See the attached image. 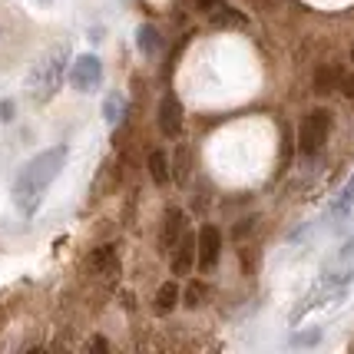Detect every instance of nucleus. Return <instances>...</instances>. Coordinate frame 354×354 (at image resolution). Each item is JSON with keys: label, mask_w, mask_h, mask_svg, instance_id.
I'll return each instance as SVG.
<instances>
[{"label": "nucleus", "mask_w": 354, "mask_h": 354, "mask_svg": "<svg viewBox=\"0 0 354 354\" xmlns=\"http://www.w3.org/2000/svg\"><path fill=\"white\" fill-rule=\"evenodd\" d=\"M103 80V63L96 53H83L70 63V86L77 93H93Z\"/></svg>", "instance_id": "obj_4"}, {"label": "nucleus", "mask_w": 354, "mask_h": 354, "mask_svg": "<svg viewBox=\"0 0 354 354\" xmlns=\"http://www.w3.org/2000/svg\"><path fill=\"white\" fill-rule=\"evenodd\" d=\"M341 83H344V73H341L335 63H328V66H322L315 73V90L318 93H335V90H341Z\"/></svg>", "instance_id": "obj_10"}, {"label": "nucleus", "mask_w": 354, "mask_h": 354, "mask_svg": "<svg viewBox=\"0 0 354 354\" xmlns=\"http://www.w3.org/2000/svg\"><path fill=\"white\" fill-rule=\"evenodd\" d=\"M66 156H70L66 146H50V149H44V153H37L24 169L17 172V179H14V205L24 212V216H33V212L40 209L46 185L60 176V169L66 166Z\"/></svg>", "instance_id": "obj_1"}, {"label": "nucleus", "mask_w": 354, "mask_h": 354, "mask_svg": "<svg viewBox=\"0 0 354 354\" xmlns=\"http://www.w3.org/2000/svg\"><path fill=\"white\" fill-rule=\"evenodd\" d=\"M322 341V331H308V335H295L292 344H318Z\"/></svg>", "instance_id": "obj_18"}, {"label": "nucleus", "mask_w": 354, "mask_h": 354, "mask_svg": "<svg viewBox=\"0 0 354 354\" xmlns=\"http://www.w3.org/2000/svg\"><path fill=\"white\" fill-rule=\"evenodd\" d=\"M205 285L202 281H189L185 285V295H183V305L185 308H202V301H205Z\"/></svg>", "instance_id": "obj_17"}, {"label": "nucleus", "mask_w": 354, "mask_h": 354, "mask_svg": "<svg viewBox=\"0 0 354 354\" xmlns=\"http://www.w3.org/2000/svg\"><path fill=\"white\" fill-rule=\"evenodd\" d=\"M212 24H216V27H242L245 17L239 14V10H232V7H216V10H212Z\"/></svg>", "instance_id": "obj_16"}, {"label": "nucleus", "mask_w": 354, "mask_h": 354, "mask_svg": "<svg viewBox=\"0 0 354 354\" xmlns=\"http://www.w3.org/2000/svg\"><path fill=\"white\" fill-rule=\"evenodd\" d=\"M196 259H199V235L183 232V239L172 248V275H189Z\"/></svg>", "instance_id": "obj_6"}, {"label": "nucleus", "mask_w": 354, "mask_h": 354, "mask_svg": "<svg viewBox=\"0 0 354 354\" xmlns=\"http://www.w3.org/2000/svg\"><path fill=\"white\" fill-rule=\"evenodd\" d=\"M136 46L142 57H156L159 53V46H162V40H159V30H156L153 24H142L136 30Z\"/></svg>", "instance_id": "obj_11"}, {"label": "nucleus", "mask_w": 354, "mask_h": 354, "mask_svg": "<svg viewBox=\"0 0 354 354\" xmlns=\"http://www.w3.org/2000/svg\"><path fill=\"white\" fill-rule=\"evenodd\" d=\"M90 268L96 272V275H116V272H120V255H116V248H113V245L93 248Z\"/></svg>", "instance_id": "obj_9"}, {"label": "nucleus", "mask_w": 354, "mask_h": 354, "mask_svg": "<svg viewBox=\"0 0 354 354\" xmlns=\"http://www.w3.org/2000/svg\"><path fill=\"white\" fill-rule=\"evenodd\" d=\"M328 133H331V113L328 109H311L308 116L298 126V149L301 156H318L328 142Z\"/></svg>", "instance_id": "obj_3"}, {"label": "nucleus", "mask_w": 354, "mask_h": 354, "mask_svg": "<svg viewBox=\"0 0 354 354\" xmlns=\"http://www.w3.org/2000/svg\"><path fill=\"white\" fill-rule=\"evenodd\" d=\"M341 93H344L348 100H354V77H344V83H341Z\"/></svg>", "instance_id": "obj_20"}, {"label": "nucleus", "mask_w": 354, "mask_h": 354, "mask_svg": "<svg viewBox=\"0 0 354 354\" xmlns=\"http://www.w3.org/2000/svg\"><path fill=\"white\" fill-rule=\"evenodd\" d=\"M351 205H354V176L348 179V185L341 189L338 199H335V205H331V216H338V218L348 216V212H351Z\"/></svg>", "instance_id": "obj_15"}, {"label": "nucleus", "mask_w": 354, "mask_h": 354, "mask_svg": "<svg viewBox=\"0 0 354 354\" xmlns=\"http://www.w3.org/2000/svg\"><path fill=\"white\" fill-rule=\"evenodd\" d=\"M351 63H354V46H351Z\"/></svg>", "instance_id": "obj_23"}, {"label": "nucleus", "mask_w": 354, "mask_h": 354, "mask_svg": "<svg viewBox=\"0 0 354 354\" xmlns=\"http://www.w3.org/2000/svg\"><path fill=\"white\" fill-rule=\"evenodd\" d=\"M123 96H116V93H109L106 100H103V120H106L109 126H116L120 120H123Z\"/></svg>", "instance_id": "obj_14"}, {"label": "nucleus", "mask_w": 354, "mask_h": 354, "mask_svg": "<svg viewBox=\"0 0 354 354\" xmlns=\"http://www.w3.org/2000/svg\"><path fill=\"white\" fill-rule=\"evenodd\" d=\"M106 348H109L106 338H96V341H93V351H106Z\"/></svg>", "instance_id": "obj_22"}, {"label": "nucleus", "mask_w": 354, "mask_h": 354, "mask_svg": "<svg viewBox=\"0 0 354 354\" xmlns=\"http://www.w3.org/2000/svg\"><path fill=\"white\" fill-rule=\"evenodd\" d=\"M218 3H222V0H196V7H199L202 14H212V10H216Z\"/></svg>", "instance_id": "obj_19"}, {"label": "nucleus", "mask_w": 354, "mask_h": 354, "mask_svg": "<svg viewBox=\"0 0 354 354\" xmlns=\"http://www.w3.org/2000/svg\"><path fill=\"white\" fill-rule=\"evenodd\" d=\"M149 176H153V183L156 185H166L172 179L169 176V159H166V153H149Z\"/></svg>", "instance_id": "obj_13"}, {"label": "nucleus", "mask_w": 354, "mask_h": 354, "mask_svg": "<svg viewBox=\"0 0 354 354\" xmlns=\"http://www.w3.org/2000/svg\"><path fill=\"white\" fill-rule=\"evenodd\" d=\"M179 301H183L179 285H176V281H166V285L159 288V295H156V315H169V311H176Z\"/></svg>", "instance_id": "obj_12"}, {"label": "nucleus", "mask_w": 354, "mask_h": 354, "mask_svg": "<svg viewBox=\"0 0 354 354\" xmlns=\"http://www.w3.org/2000/svg\"><path fill=\"white\" fill-rule=\"evenodd\" d=\"M66 63H70V50L66 46H57L53 53H46L44 60L33 66V73H30V93H33V100H50L53 93L60 90V83L63 77H66Z\"/></svg>", "instance_id": "obj_2"}, {"label": "nucleus", "mask_w": 354, "mask_h": 354, "mask_svg": "<svg viewBox=\"0 0 354 354\" xmlns=\"http://www.w3.org/2000/svg\"><path fill=\"white\" fill-rule=\"evenodd\" d=\"M183 232H185L183 209H169V212H166V222H162V239H159L162 252H172V248H176V242L183 239Z\"/></svg>", "instance_id": "obj_8"}, {"label": "nucleus", "mask_w": 354, "mask_h": 354, "mask_svg": "<svg viewBox=\"0 0 354 354\" xmlns=\"http://www.w3.org/2000/svg\"><path fill=\"white\" fill-rule=\"evenodd\" d=\"M159 129L169 139H176L183 133V106H179L176 96H166V100L159 103Z\"/></svg>", "instance_id": "obj_7"}, {"label": "nucleus", "mask_w": 354, "mask_h": 354, "mask_svg": "<svg viewBox=\"0 0 354 354\" xmlns=\"http://www.w3.org/2000/svg\"><path fill=\"white\" fill-rule=\"evenodd\" d=\"M351 255H354V239H351V242H348L344 248H341V259H351Z\"/></svg>", "instance_id": "obj_21"}, {"label": "nucleus", "mask_w": 354, "mask_h": 354, "mask_svg": "<svg viewBox=\"0 0 354 354\" xmlns=\"http://www.w3.org/2000/svg\"><path fill=\"white\" fill-rule=\"evenodd\" d=\"M218 255H222V232L216 225H205L199 232V259H196L199 272H212L218 265Z\"/></svg>", "instance_id": "obj_5"}]
</instances>
